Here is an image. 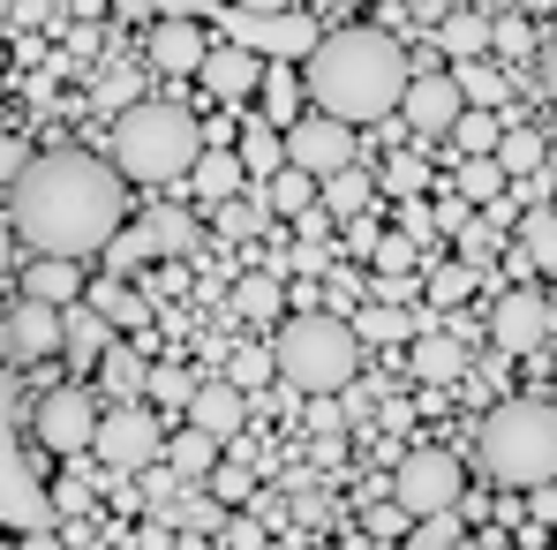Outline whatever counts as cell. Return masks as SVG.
I'll return each mask as SVG.
<instances>
[{"instance_id": "obj_5", "label": "cell", "mask_w": 557, "mask_h": 550, "mask_svg": "<svg viewBox=\"0 0 557 550\" xmlns=\"http://www.w3.org/2000/svg\"><path fill=\"white\" fill-rule=\"evenodd\" d=\"M482 475L512 482V490H543L557 475V407L550 400H497L474 430Z\"/></svg>"}, {"instance_id": "obj_48", "label": "cell", "mask_w": 557, "mask_h": 550, "mask_svg": "<svg viewBox=\"0 0 557 550\" xmlns=\"http://www.w3.org/2000/svg\"><path fill=\"white\" fill-rule=\"evenodd\" d=\"M151 249H196V219L159 211V219H151Z\"/></svg>"}, {"instance_id": "obj_18", "label": "cell", "mask_w": 557, "mask_h": 550, "mask_svg": "<svg viewBox=\"0 0 557 550\" xmlns=\"http://www.w3.org/2000/svg\"><path fill=\"white\" fill-rule=\"evenodd\" d=\"M242 415H249V392H234V384H196V400H188V430H211L219 445L242 430Z\"/></svg>"}, {"instance_id": "obj_24", "label": "cell", "mask_w": 557, "mask_h": 550, "mask_svg": "<svg viewBox=\"0 0 557 550\" xmlns=\"http://www.w3.org/2000/svg\"><path fill=\"white\" fill-rule=\"evenodd\" d=\"M188 182H196L203 204H234V196L249 188V174H242V159H234V151H203V159L188 167Z\"/></svg>"}, {"instance_id": "obj_51", "label": "cell", "mask_w": 557, "mask_h": 550, "mask_svg": "<svg viewBox=\"0 0 557 550\" xmlns=\"http://www.w3.org/2000/svg\"><path fill=\"white\" fill-rule=\"evenodd\" d=\"M159 8V23H196V15H211V0H151Z\"/></svg>"}, {"instance_id": "obj_28", "label": "cell", "mask_w": 557, "mask_h": 550, "mask_svg": "<svg viewBox=\"0 0 557 550\" xmlns=\"http://www.w3.org/2000/svg\"><path fill=\"white\" fill-rule=\"evenodd\" d=\"M414 265H430V242H414L407 227H392V234H376V242H370V272L376 279H407Z\"/></svg>"}, {"instance_id": "obj_55", "label": "cell", "mask_w": 557, "mask_h": 550, "mask_svg": "<svg viewBox=\"0 0 557 550\" xmlns=\"http://www.w3.org/2000/svg\"><path fill=\"white\" fill-rule=\"evenodd\" d=\"M23 167H30V159H23V144H0V174H8V182H15V174H23Z\"/></svg>"}, {"instance_id": "obj_2", "label": "cell", "mask_w": 557, "mask_h": 550, "mask_svg": "<svg viewBox=\"0 0 557 550\" xmlns=\"http://www.w3.org/2000/svg\"><path fill=\"white\" fill-rule=\"evenodd\" d=\"M407 53L384 38V30H332V38H317V53H309V98H317V113L324 121H339V129H355V121H384V113H399V98H407Z\"/></svg>"}, {"instance_id": "obj_41", "label": "cell", "mask_w": 557, "mask_h": 550, "mask_svg": "<svg viewBox=\"0 0 557 550\" xmlns=\"http://www.w3.org/2000/svg\"><path fill=\"white\" fill-rule=\"evenodd\" d=\"M453 242H460V265H474V272H482V265H490V257L505 249L490 219H467V227H460V234H453Z\"/></svg>"}, {"instance_id": "obj_61", "label": "cell", "mask_w": 557, "mask_h": 550, "mask_svg": "<svg viewBox=\"0 0 557 550\" xmlns=\"http://www.w3.org/2000/svg\"><path fill=\"white\" fill-rule=\"evenodd\" d=\"M543 182L557 188V136H550V151H543Z\"/></svg>"}, {"instance_id": "obj_38", "label": "cell", "mask_w": 557, "mask_h": 550, "mask_svg": "<svg viewBox=\"0 0 557 550\" xmlns=\"http://www.w3.org/2000/svg\"><path fill=\"white\" fill-rule=\"evenodd\" d=\"M264 106H272V129L278 136H286V129H294V106H301V91H294V76H286V69H264Z\"/></svg>"}, {"instance_id": "obj_43", "label": "cell", "mask_w": 557, "mask_h": 550, "mask_svg": "<svg viewBox=\"0 0 557 550\" xmlns=\"http://www.w3.org/2000/svg\"><path fill=\"white\" fill-rule=\"evenodd\" d=\"M257 227H264V204H257V196H234V204H219V234H226V242H249Z\"/></svg>"}, {"instance_id": "obj_19", "label": "cell", "mask_w": 557, "mask_h": 550, "mask_svg": "<svg viewBox=\"0 0 557 550\" xmlns=\"http://www.w3.org/2000/svg\"><path fill=\"white\" fill-rule=\"evenodd\" d=\"M347 325H355V340H370V347H407V340H422V309H399V302H370V309H355Z\"/></svg>"}, {"instance_id": "obj_35", "label": "cell", "mask_w": 557, "mask_h": 550, "mask_svg": "<svg viewBox=\"0 0 557 550\" xmlns=\"http://www.w3.org/2000/svg\"><path fill=\"white\" fill-rule=\"evenodd\" d=\"M520 257L528 265H557V211H528L520 219Z\"/></svg>"}, {"instance_id": "obj_6", "label": "cell", "mask_w": 557, "mask_h": 550, "mask_svg": "<svg viewBox=\"0 0 557 550\" xmlns=\"http://www.w3.org/2000/svg\"><path fill=\"white\" fill-rule=\"evenodd\" d=\"M384 498L407 513V521H437V513H460L467 505V467L453 453H437V445H422V453H407L392 467V482H384Z\"/></svg>"}, {"instance_id": "obj_64", "label": "cell", "mask_w": 557, "mask_h": 550, "mask_svg": "<svg viewBox=\"0 0 557 550\" xmlns=\"http://www.w3.org/2000/svg\"><path fill=\"white\" fill-rule=\"evenodd\" d=\"M294 550H332V543H294Z\"/></svg>"}, {"instance_id": "obj_56", "label": "cell", "mask_w": 557, "mask_h": 550, "mask_svg": "<svg viewBox=\"0 0 557 550\" xmlns=\"http://www.w3.org/2000/svg\"><path fill=\"white\" fill-rule=\"evenodd\" d=\"M543 91H550V106H557V38L543 46Z\"/></svg>"}, {"instance_id": "obj_52", "label": "cell", "mask_w": 557, "mask_h": 550, "mask_svg": "<svg viewBox=\"0 0 557 550\" xmlns=\"http://www.w3.org/2000/svg\"><path fill=\"white\" fill-rule=\"evenodd\" d=\"M84 505H91V490H84V482H61V490H53V513H69V521H76Z\"/></svg>"}, {"instance_id": "obj_20", "label": "cell", "mask_w": 557, "mask_h": 550, "mask_svg": "<svg viewBox=\"0 0 557 550\" xmlns=\"http://www.w3.org/2000/svg\"><path fill=\"white\" fill-rule=\"evenodd\" d=\"M23 294L46 302V309H69V302L84 294V265H69V257H30V265H23Z\"/></svg>"}, {"instance_id": "obj_45", "label": "cell", "mask_w": 557, "mask_h": 550, "mask_svg": "<svg viewBox=\"0 0 557 550\" xmlns=\"http://www.w3.org/2000/svg\"><path fill=\"white\" fill-rule=\"evenodd\" d=\"M144 392H151L159 407H188V400H196V377H188V369H151Z\"/></svg>"}, {"instance_id": "obj_40", "label": "cell", "mask_w": 557, "mask_h": 550, "mask_svg": "<svg viewBox=\"0 0 557 550\" xmlns=\"http://www.w3.org/2000/svg\"><path fill=\"white\" fill-rule=\"evenodd\" d=\"M136 91H144V69H121V61H113V69L98 76V106H113V113H128Z\"/></svg>"}, {"instance_id": "obj_60", "label": "cell", "mask_w": 557, "mask_h": 550, "mask_svg": "<svg viewBox=\"0 0 557 550\" xmlns=\"http://www.w3.org/2000/svg\"><path fill=\"white\" fill-rule=\"evenodd\" d=\"M8 265H15V227L0 219V272H8Z\"/></svg>"}, {"instance_id": "obj_34", "label": "cell", "mask_w": 557, "mask_h": 550, "mask_svg": "<svg viewBox=\"0 0 557 550\" xmlns=\"http://www.w3.org/2000/svg\"><path fill=\"white\" fill-rule=\"evenodd\" d=\"M98 317L121 325V332H144V325H151V302H144L136 286H106V294H98Z\"/></svg>"}, {"instance_id": "obj_57", "label": "cell", "mask_w": 557, "mask_h": 550, "mask_svg": "<svg viewBox=\"0 0 557 550\" xmlns=\"http://www.w3.org/2000/svg\"><path fill=\"white\" fill-rule=\"evenodd\" d=\"M136 550H174V536H166V528H159V521H151V528H144V536H136Z\"/></svg>"}, {"instance_id": "obj_27", "label": "cell", "mask_w": 557, "mask_h": 550, "mask_svg": "<svg viewBox=\"0 0 557 550\" xmlns=\"http://www.w3.org/2000/svg\"><path fill=\"white\" fill-rule=\"evenodd\" d=\"M257 204H264V219H301V211H309V204H317V182H309V174H301V167H278L272 182H257Z\"/></svg>"}, {"instance_id": "obj_1", "label": "cell", "mask_w": 557, "mask_h": 550, "mask_svg": "<svg viewBox=\"0 0 557 550\" xmlns=\"http://www.w3.org/2000/svg\"><path fill=\"white\" fill-rule=\"evenodd\" d=\"M8 196V227L15 242H30L38 257H69L84 265L121 234V174L91 151H46L15 174Z\"/></svg>"}, {"instance_id": "obj_15", "label": "cell", "mask_w": 557, "mask_h": 550, "mask_svg": "<svg viewBox=\"0 0 557 550\" xmlns=\"http://www.w3.org/2000/svg\"><path fill=\"white\" fill-rule=\"evenodd\" d=\"M0 347L8 355H23V363H38V355H53L61 347V309H46V302H15L8 309V325H0Z\"/></svg>"}, {"instance_id": "obj_39", "label": "cell", "mask_w": 557, "mask_h": 550, "mask_svg": "<svg viewBox=\"0 0 557 550\" xmlns=\"http://www.w3.org/2000/svg\"><path fill=\"white\" fill-rule=\"evenodd\" d=\"M144 257H159V249H151V227H121V234L106 242V265H113V272H136Z\"/></svg>"}, {"instance_id": "obj_26", "label": "cell", "mask_w": 557, "mask_h": 550, "mask_svg": "<svg viewBox=\"0 0 557 550\" xmlns=\"http://www.w3.org/2000/svg\"><path fill=\"white\" fill-rule=\"evenodd\" d=\"M414 377H422V384H460L467 377V347L445 340V332H422V340H414Z\"/></svg>"}, {"instance_id": "obj_3", "label": "cell", "mask_w": 557, "mask_h": 550, "mask_svg": "<svg viewBox=\"0 0 557 550\" xmlns=\"http://www.w3.org/2000/svg\"><path fill=\"white\" fill-rule=\"evenodd\" d=\"M106 151H113L106 167L128 174V182H188V167L203 159V129L188 121L182 106H166V98H136L113 121Z\"/></svg>"}, {"instance_id": "obj_31", "label": "cell", "mask_w": 557, "mask_h": 550, "mask_svg": "<svg viewBox=\"0 0 557 550\" xmlns=\"http://www.w3.org/2000/svg\"><path fill=\"white\" fill-rule=\"evenodd\" d=\"M278 302H286V286H278L272 272H242V279H234V294H226L234 317H272Z\"/></svg>"}, {"instance_id": "obj_37", "label": "cell", "mask_w": 557, "mask_h": 550, "mask_svg": "<svg viewBox=\"0 0 557 550\" xmlns=\"http://www.w3.org/2000/svg\"><path fill=\"white\" fill-rule=\"evenodd\" d=\"M286 513H294V528H324V521H332V498L294 475V482H286Z\"/></svg>"}, {"instance_id": "obj_10", "label": "cell", "mask_w": 557, "mask_h": 550, "mask_svg": "<svg viewBox=\"0 0 557 550\" xmlns=\"http://www.w3.org/2000/svg\"><path fill=\"white\" fill-rule=\"evenodd\" d=\"M286 167H301L309 182H324V174L355 167V129H339V121H324V113L294 121V129H286Z\"/></svg>"}, {"instance_id": "obj_25", "label": "cell", "mask_w": 557, "mask_h": 550, "mask_svg": "<svg viewBox=\"0 0 557 550\" xmlns=\"http://www.w3.org/2000/svg\"><path fill=\"white\" fill-rule=\"evenodd\" d=\"M219 453H226V445H219L211 430H188V423L174 430V438H166V467H174L182 482H203V475L219 467Z\"/></svg>"}, {"instance_id": "obj_13", "label": "cell", "mask_w": 557, "mask_h": 550, "mask_svg": "<svg viewBox=\"0 0 557 550\" xmlns=\"http://www.w3.org/2000/svg\"><path fill=\"white\" fill-rule=\"evenodd\" d=\"M264 69L272 61H257L249 46H211L203 53V91L219 98V106H249V98L264 91Z\"/></svg>"}, {"instance_id": "obj_50", "label": "cell", "mask_w": 557, "mask_h": 550, "mask_svg": "<svg viewBox=\"0 0 557 550\" xmlns=\"http://www.w3.org/2000/svg\"><path fill=\"white\" fill-rule=\"evenodd\" d=\"M203 482H211V498H249V467H226V460H219Z\"/></svg>"}, {"instance_id": "obj_46", "label": "cell", "mask_w": 557, "mask_h": 550, "mask_svg": "<svg viewBox=\"0 0 557 550\" xmlns=\"http://www.w3.org/2000/svg\"><path fill=\"white\" fill-rule=\"evenodd\" d=\"M264 377H278V369H272V347H242V355H234V377H226V384H234V392H257Z\"/></svg>"}, {"instance_id": "obj_7", "label": "cell", "mask_w": 557, "mask_h": 550, "mask_svg": "<svg viewBox=\"0 0 557 550\" xmlns=\"http://www.w3.org/2000/svg\"><path fill=\"white\" fill-rule=\"evenodd\" d=\"M0 528H15V536L53 528V498L38 490L30 460L15 445V392H8V369H0Z\"/></svg>"}, {"instance_id": "obj_62", "label": "cell", "mask_w": 557, "mask_h": 550, "mask_svg": "<svg viewBox=\"0 0 557 550\" xmlns=\"http://www.w3.org/2000/svg\"><path fill=\"white\" fill-rule=\"evenodd\" d=\"M106 8H121V15H144V8H151V0H106Z\"/></svg>"}, {"instance_id": "obj_16", "label": "cell", "mask_w": 557, "mask_h": 550, "mask_svg": "<svg viewBox=\"0 0 557 550\" xmlns=\"http://www.w3.org/2000/svg\"><path fill=\"white\" fill-rule=\"evenodd\" d=\"M203 53H211V46H203L196 23H159L151 46H144V61H151L159 76H203Z\"/></svg>"}, {"instance_id": "obj_14", "label": "cell", "mask_w": 557, "mask_h": 550, "mask_svg": "<svg viewBox=\"0 0 557 550\" xmlns=\"http://www.w3.org/2000/svg\"><path fill=\"white\" fill-rule=\"evenodd\" d=\"M399 113H407L422 136H453V121H460L467 106H460V91H453V76H445V69H422V76H407Z\"/></svg>"}, {"instance_id": "obj_11", "label": "cell", "mask_w": 557, "mask_h": 550, "mask_svg": "<svg viewBox=\"0 0 557 550\" xmlns=\"http://www.w3.org/2000/svg\"><path fill=\"white\" fill-rule=\"evenodd\" d=\"M38 438H46V445H53L61 460L91 453V438H98V407H91V392H76V384L46 392V400H38Z\"/></svg>"}, {"instance_id": "obj_8", "label": "cell", "mask_w": 557, "mask_h": 550, "mask_svg": "<svg viewBox=\"0 0 557 550\" xmlns=\"http://www.w3.org/2000/svg\"><path fill=\"white\" fill-rule=\"evenodd\" d=\"M91 453L106 460L113 475H144V467H159V460H166V430H159V415H151V407H136V400H113V407L98 415Z\"/></svg>"}, {"instance_id": "obj_53", "label": "cell", "mask_w": 557, "mask_h": 550, "mask_svg": "<svg viewBox=\"0 0 557 550\" xmlns=\"http://www.w3.org/2000/svg\"><path fill=\"white\" fill-rule=\"evenodd\" d=\"M370 528H376V536H399V528H414V521H407V513H399V505L384 498V505H376V513H370Z\"/></svg>"}, {"instance_id": "obj_22", "label": "cell", "mask_w": 557, "mask_h": 550, "mask_svg": "<svg viewBox=\"0 0 557 550\" xmlns=\"http://www.w3.org/2000/svg\"><path fill=\"white\" fill-rule=\"evenodd\" d=\"M234 159H242L249 188H257V182H272L278 167H286V136H278L272 121H242V151H234Z\"/></svg>"}, {"instance_id": "obj_44", "label": "cell", "mask_w": 557, "mask_h": 550, "mask_svg": "<svg viewBox=\"0 0 557 550\" xmlns=\"http://www.w3.org/2000/svg\"><path fill=\"white\" fill-rule=\"evenodd\" d=\"M460 513H437V521H414V536H407V550H460Z\"/></svg>"}, {"instance_id": "obj_21", "label": "cell", "mask_w": 557, "mask_h": 550, "mask_svg": "<svg viewBox=\"0 0 557 550\" xmlns=\"http://www.w3.org/2000/svg\"><path fill=\"white\" fill-rule=\"evenodd\" d=\"M61 347H69V363L91 369L98 355L113 347V325H106L98 309H84V302H69V309H61Z\"/></svg>"}, {"instance_id": "obj_49", "label": "cell", "mask_w": 557, "mask_h": 550, "mask_svg": "<svg viewBox=\"0 0 557 550\" xmlns=\"http://www.w3.org/2000/svg\"><path fill=\"white\" fill-rule=\"evenodd\" d=\"M264 536H272V528H264L257 513H249V521H226V550H272Z\"/></svg>"}, {"instance_id": "obj_59", "label": "cell", "mask_w": 557, "mask_h": 550, "mask_svg": "<svg viewBox=\"0 0 557 550\" xmlns=\"http://www.w3.org/2000/svg\"><path fill=\"white\" fill-rule=\"evenodd\" d=\"M226 8H249V15H286V0H226Z\"/></svg>"}, {"instance_id": "obj_54", "label": "cell", "mask_w": 557, "mask_h": 550, "mask_svg": "<svg viewBox=\"0 0 557 550\" xmlns=\"http://www.w3.org/2000/svg\"><path fill=\"white\" fill-rule=\"evenodd\" d=\"M430 227H453V234H460V227H467V204H460V196H445V204L430 211Z\"/></svg>"}, {"instance_id": "obj_33", "label": "cell", "mask_w": 557, "mask_h": 550, "mask_svg": "<svg viewBox=\"0 0 557 550\" xmlns=\"http://www.w3.org/2000/svg\"><path fill=\"white\" fill-rule=\"evenodd\" d=\"M497 136H505V121H497V113H474V106H467L460 121H453V144H460L467 159H490V151H497Z\"/></svg>"}, {"instance_id": "obj_17", "label": "cell", "mask_w": 557, "mask_h": 550, "mask_svg": "<svg viewBox=\"0 0 557 550\" xmlns=\"http://www.w3.org/2000/svg\"><path fill=\"white\" fill-rule=\"evenodd\" d=\"M453 76V91H460V106H474V113H497L505 98H512V76L490 61V53H474V61H453L445 69Z\"/></svg>"}, {"instance_id": "obj_36", "label": "cell", "mask_w": 557, "mask_h": 550, "mask_svg": "<svg viewBox=\"0 0 557 550\" xmlns=\"http://www.w3.org/2000/svg\"><path fill=\"white\" fill-rule=\"evenodd\" d=\"M474 286H482L474 265H437V272H430V302H437V309H460Z\"/></svg>"}, {"instance_id": "obj_30", "label": "cell", "mask_w": 557, "mask_h": 550, "mask_svg": "<svg viewBox=\"0 0 557 550\" xmlns=\"http://www.w3.org/2000/svg\"><path fill=\"white\" fill-rule=\"evenodd\" d=\"M98 377H106V392H113V400H128V392H144V377H151V363H144L136 347H121V340H113V347L98 355Z\"/></svg>"}, {"instance_id": "obj_9", "label": "cell", "mask_w": 557, "mask_h": 550, "mask_svg": "<svg viewBox=\"0 0 557 550\" xmlns=\"http://www.w3.org/2000/svg\"><path fill=\"white\" fill-rule=\"evenodd\" d=\"M219 23H226V46H249L257 61L264 53H278V61H309L317 53V23L309 15H249V8H211Z\"/></svg>"}, {"instance_id": "obj_63", "label": "cell", "mask_w": 557, "mask_h": 550, "mask_svg": "<svg viewBox=\"0 0 557 550\" xmlns=\"http://www.w3.org/2000/svg\"><path fill=\"white\" fill-rule=\"evenodd\" d=\"M543 302H550V332H557V286H550V294H543Z\"/></svg>"}, {"instance_id": "obj_58", "label": "cell", "mask_w": 557, "mask_h": 550, "mask_svg": "<svg viewBox=\"0 0 557 550\" xmlns=\"http://www.w3.org/2000/svg\"><path fill=\"white\" fill-rule=\"evenodd\" d=\"M15 550H61V536H53V528H30V536H23Z\"/></svg>"}, {"instance_id": "obj_32", "label": "cell", "mask_w": 557, "mask_h": 550, "mask_svg": "<svg viewBox=\"0 0 557 550\" xmlns=\"http://www.w3.org/2000/svg\"><path fill=\"white\" fill-rule=\"evenodd\" d=\"M445 53H453V61H474V53H490V15H482V8H460V15H445Z\"/></svg>"}, {"instance_id": "obj_12", "label": "cell", "mask_w": 557, "mask_h": 550, "mask_svg": "<svg viewBox=\"0 0 557 550\" xmlns=\"http://www.w3.org/2000/svg\"><path fill=\"white\" fill-rule=\"evenodd\" d=\"M490 340H497V355H535V347L550 340V302H543L535 286L497 294V309H490Z\"/></svg>"}, {"instance_id": "obj_29", "label": "cell", "mask_w": 557, "mask_h": 550, "mask_svg": "<svg viewBox=\"0 0 557 550\" xmlns=\"http://www.w3.org/2000/svg\"><path fill=\"white\" fill-rule=\"evenodd\" d=\"M370 174H362V167H339V174H324V182H317V211H332V219H355V211H362V204H370Z\"/></svg>"}, {"instance_id": "obj_47", "label": "cell", "mask_w": 557, "mask_h": 550, "mask_svg": "<svg viewBox=\"0 0 557 550\" xmlns=\"http://www.w3.org/2000/svg\"><path fill=\"white\" fill-rule=\"evenodd\" d=\"M460 196H482V204H490V196H505L497 159H467V167H460Z\"/></svg>"}, {"instance_id": "obj_42", "label": "cell", "mask_w": 557, "mask_h": 550, "mask_svg": "<svg viewBox=\"0 0 557 550\" xmlns=\"http://www.w3.org/2000/svg\"><path fill=\"white\" fill-rule=\"evenodd\" d=\"M384 188H392V196H422V188H430V159H422V151H399V159L384 167Z\"/></svg>"}, {"instance_id": "obj_4", "label": "cell", "mask_w": 557, "mask_h": 550, "mask_svg": "<svg viewBox=\"0 0 557 550\" xmlns=\"http://www.w3.org/2000/svg\"><path fill=\"white\" fill-rule=\"evenodd\" d=\"M272 369L301 400H332V392L355 384L362 340H355V325L332 317V309H294V317L278 325V340H272Z\"/></svg>"}, {"instance_id": "obj_23", "label": "cell", "mask_w": 557, "mask_h": 550, "mask_svg": "<svg viewBox=\"0 0 557 550\" xmlns=\"http://www.w3.org/2000/svg\"><path fill=\"white\" fill-rule=\"evenodd\" d=\"M543 151H550V144H543V129H505L490 159H497V174H505V182H535V174H543Z\"/></svg>"}]
</instances>
